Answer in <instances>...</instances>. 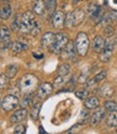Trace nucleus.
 Listing matches in <instances>:
<instances>
[{"label": "nucleus", "instance_id": "20", "mask_svg": "<svg viewBox=\"0 0 117 134\" xmlns=\"http://www.w3.org/2000/svg\"><path fill=\"white\" fill-rule=\"evenodd\" d=\"M99 106V98L96 96L93 97H89L86 98V102H85V107L88 108V109H95Z\"/></svg>", "mask_w": 117, "mask_h": 134}, {"label": "nucleus", "instance_id": "31", "mask_svg": "<svg viewBox=\"0 0 117 134\" xmlns=\"http://www.w3.org/2000/svg\"><path fill=\"white\" fill-rule=\"evenodd\" d=\"M8 83H9V78L5 75H0V89H4Z\"/></svg>", "mask_w": 117, "mask_h": 134}, {"label": "nucleus", "instance_id": "12", "mask_svg": "<svg viewBox=\"0 0 117 134\" xmlns=\"http://www.w3.org/2000/svg\"><path fill=\"white\" fill-rule=\"evenodd\" d=\"M32 11L37 15H43L44 12L46 11L45 0H36V2L33 3V7H32Z\"/></svg>", "mask_w": 117, "mask_h": 134}, {"label": "nucleus", "instance_id": "28", "mask_svg": "<svg viewBox=\"0 0 117 134\" xmlns=\"http://www.w3.org/2000/svg\"><path fill=\"white\" fill-rule=\"evenodd\" d=\"M88 94H89V92H88L87 89H81V90L75 92V95H76L79 98H81V99L87 98L88 97Z\"/></svg>", "mask_w": 117, "mask_h": 134}, {"label": "nucleus", "instance_id": "17", "mask_svg": "<svg viewBox=\"0 0 117 134\" xmlns=\"http://www.w3.org/2000/svg\"><path fill=\"white\" fill-rule=\"evenodd\" d=\"M113 93H114V89L111 85H108V83L102 86L101 89H100V94L103 97H111V96H113Z\"/></svg>", "mask_w": 117, "mask_h": 134}, {"label": "nucleus", "instance_id": "8", "mask_svg": "<svg viewBox=\"0 0 117 134\" xmlns=\"http://www.w3.org/2000/svg\"><path fill=\"white\" fill-rule=\"evenodd\" d=\"M52 24L57 29H60L66 24V15L62 11H56L52 16Z\"/></svg>", "mask_w": 117, "mask_h": 134}, {"label": "nucleus", "instance_id": "23", "mask_svg": "<svg viewBox=\"0 0 117 134\" xmlns=\"http://www.w3.org/2000/svg\"><path fill=\"white\" fill-rule=\"evenodd\" d=\"M45 4H46V11L48 12V15L53 16L57 5V0H45Z\"/></svg>", "mask_w": 117, "mask_h": 134}, {"label": "nucleus", "instance_id": "6", "mask_svg": "<svg viewBox=\"0 0 117 134\" xmlns=\"http://www.w3.org/2000/svg\"><path fill=\"white\" fill-rule=\"evenodd\" d=\"M69 42V40H68V37H67L66 34L63 32H58L56 34V36H55V41H54V43L52 46V50H53V52L55 53H60L62 50L64 49V47L67 46V43Z\"/></svg>", "mask_w": 117, "mask_h": 134}, {"label": "nucleus", "instance_id": "3", "mask_svg": "<svg viewBox=\"0 0 117 134\" xmlns=\"http://www.w3.org/2000/svg\"><path fill=\"white\" fill-rule=\"evenodd\" d=\"M75 50L76 53L81 56H85L89 49V39L85 32H79L75 39Z\"/></svg>", "mask_w": 117, "mask_h": 134}, {"label": "nucleus", "instance_id": "29", "mask_svg": "<svg viewBox=\"0 0 117 134\" xmlns=\"http://www.w3.org/2000/svg\"><path fill=\"white\" fill-rule=\"evenodd\" d=\"M30 104H31V94H26V95L24 96V98L22 99L21 106H22V108H26Z\"/></svg>", "mask_w": 117, "mask_h": 134}, {"label": "nucleus", "instance_id": "44", "mask_svg": "<svg viewBox=\"0 0 117 134\" xmlns=\"http://www.w3.org/2000/svg\"><path fill=\"white\" fill-rule=\"evenodd\" d=\"M0 19H1V13H0Z\"/></svg>", "mask_w": 117, "mask_h": 134}, {"label": "nucleus", "instance_id": "42", "mask_svg": "<svg viewBox=\"0 0 117 134\" xmlns=\"http://www.w3.org/2000/svg\"><path fill=\"white\" fill-rule=\"evenodd\" d=\"M3 2H8V1H10V0H2Z\"/></svg>", "mask_w": 117, "mask_h": 134}, {"label": "nucleus", "instance_id": "24", "mask_svg": "<svg viewBox=\"0 0 117 134\" xmlns=\"http://www.w3.org/2000/svg\"><path fill=\"white\" fill-rule=\"evenodd\" d=\"M17 70H18V67L16 65H10L8 66L6 68V71H5V76L9 78V79H12L15 77V75L17 74Z\"/></svg>", "mask_w": 117, "mask_h": 134}, {"label": "nucleus", "instance_id": "2", "mask_svg": "<svg viewBox=\"0 0 117 134\" xmlns=\"http://www.w3.org/2000/svg\"><path fill=\"white\" fill-rule=\"evenodd\" d=\"M37 22L35 21V15L32 12L27 11L22 15L21 19V27H20V31L22 34H28L31 32L32 28L37 26Z\"/></svg>", "mask_w": 117, "mask_h": 134}, {"label": "nucleus", "instance_id": "36", "mask_svg": "<svg viewBox=\"0 0 117 134\" xmlns=\"http://www.w3.org/2000/svg\"><path fill=\"white\" fill-rule=\"evenodd\" d=\"M108 20L111 22H114V23H117V11H111L107 15Z\"/></svg>", "mask_w": 117, "mask_h": 134}, {"label": "nucleus", "instance_id": "26", "mask_svg": "<svg viewBox=\"0 0 117 134\" xmlns=\"http://www.w3.org/2000/svg\"><path fill=\"white\" fill-rule=\"evenodd\" d=\"M104 108L108 111H117V103L113 100H106L104 103Z\"/></svg>", "mask_w": 117, "mask_h": 134}, {"label": "nucleus", "instance_id": "34", "mask_svg": "<svg viewBox=\"0 0 117 134\" xmlns=\"http://www.w3.org/2000/svg\"><path fill=\"white\" fill-rule=\"evenodd\" d=\"M104 34L107 36V37H112L113 34H114V29L111 25H106L105 28H104Z\"/></svg>", "mask_w": 117, "mask_h": 134}, {"label": "nucleus", "instance_id": "30", "mask_svg": "<svg viewBox=\"0 0 117 134\" xmlns=\"http://www.w3.org/2000/svg\"><path fill=\"white\" fill-rule=\"evenodd\" d=\"M64 82H66V80H64L63 76H58L54 81V87L55 88H60L64 85Z\"/></svg>", "mask_w": 117, "mask_h": 134}, {"label": "nucleus", "instance_id": "10", "mask_svg": "<svg viewBox=\"0 0 117 134\" xmlns=\"http://www.w3.org/2000/svg\"><path fill=\"white\" fill-rule=\"evenodd\" d=\"M55 34L52 32V31H46L45 34H43L42 38H41V44L45 48H48V47H52L54 41H55Z\"/></svg>", "mask_w": 117, "mask_h": 134}, {"label": "nucleus", "instance_id": "16", "mask_svg": "<svg viewBox=\"0 0 117 134\" xmlns=\"http://www.w3.org/2000/svg\"><path fill=\"white\" fill-rule=\"evenodd\" d=\"M63 52V55L66 57H69V58H72L75 54V44L72 42V41H69L67 46L64 47V49L62 50Z\"/></svg>", "mask_w": 117, "mask_h": 134}, {"label": "nucleus", "instance_id": "32", "mask_svg": "<svg viewBox=\"0 0 117 134\" xmlns=\"http://www.w3.org/2000/svg\"><path fill=\"white\" fill-rule=\"evenodd\" d=\"M14 134H26V127L24 124H18L14 130Z\"/></svg>", "mask_w": 117, "mask_h": 134}, {"label": "nucleus", "instance_id": "38", "mask_svg": "<svg viewBox=\"0 0 117 134\" xmlns=\"http://www.w3.org/2000/svg\"><path fill=\"white\" fill-rule=\"evenodd\" d=\"M39 32H40V28H39V26L37 25V26H35V27L32 28V30H31V32H30V34H31L32 36H37Z\"/></svg>", "mask_w": 117, "mask_h": 134}, {"label": "nucleus", "instance_id": "13", "mask_svg": "<svg viewBox=\"0 0 117 134\" xmlns=\"http://www.w3.org/2000/svg\"><path fill=\"white\" fill-rule=\"evenodd\" d=\"M105 40L101 36H96L93 41V50L96 53H101L102 50L104 49Z\"/></svg>", "mask_w": 117, "mask_h": 134}, {"label": "nucleus", "instance_id": "11", "mask_svg": "<svg viewBox=\"0 0 117 134\" xmlns=\"http://www.w3.org/2000/svg\"><path fill=\"white\" fill-rule=\"evenodd\" d=\"M26 117H27V109L26 108H21V109L13 113V115L10 117V121L11 123H16L24 120Z\"/></svg>", "mask_w": 117, "mask_h": 134}, {"label": "nucleus", "instance_id": "1", "mask_svg": "<svg viewBox=\"0 0 117 134\" xmlns=\"http://www.w3.org/2000/svg\"><path fill=\"white\" fill-rule=\"evenodd\" d=\"M38 83H39V80L35 75L27 74V75H24L21 78V80L18 82V88L23 93L31 94L38 87Z\"/></svg>", "mask_w": 117, "mask_h": 134}, {"label": "nucleus", "instance_id": "19", "mask_svg": "<svg viewBox=\"0 0 117 134\" xmlns=\"http://www.w3.org/2000/svg\"><path fill=\"white\" fill-rule=\"evenodd\" d=\"M106 124L110 128L117 127V111H111L106 117Z\"/></svg>", "mask_w": 117, "mask_h": 134}, {"label": "nucleus", "instance_id": "33", "mask_svg": "<svg viewBox=\"0 0 117 134\" xmlns=\"http://www.w3.org/2000/svg\"><path fill=\"white\" fill-rule=\"evenodd\" d=\"M105 77H106V71H105V70H101V71H100L99 74H97V75H96L94 79H95L97 82H99V81L103 80Z\"/></svg>", "mask_w": 117, "mask_h": 134}, {"label": "nucleus", "instance_id": "43", "mask_svg": "<svg viewBox=\"0 0 117 134\" xmlns=\"http://www.w3.org/2000/svg\"><path fill=\"white\" fill-rule=\"evenodd\" d=\"M67 134H74V133H72V132H69V133H67Z\"/></svg>", "mask_w": 117, "mask_h": 134}, {"label": "nucleus", "instance_id": "5", "mask_svg": "<svg viewBox=\"0 0 117 134\" xmlns=\"http://www.w3.org/2000/svg\"><path fill=\"white\" fill-rule=\"evenodd\" d=\"M115 47V40L112 37H108L105 40V44H104V49L102 50V52L100 53V60L102 62L106 63L110 61V58L112 57V53Z\"/></svg>", "mask_w": 117, "mask_h": 134}, {"label": "nucleus", "instance_id": "40", "mask_svg": "<svg viewBox=\"0 0 117 134\" xmlns=\"http://www.w3.org/2000/svg\"><path fill=\"white\" fill-rule=\"evenodd\" d=\"M82 0H72V2H73V4H77L79 2H81Z\"/></svg>", "mask_w": 117, "mask_h": 134}, {"label": "nucleus", "instance_id": "39", "mask_svg": "<svg viewBox=\"0 0 117 134\" xmlns=\"http://www.w3.org/2000/svg\"><path fill=\"white\" fill-rule=\"evenodd\" d=\"M40 134H47V133L43 130V128H42V127H40Z\"/></svg>", "mask_w": 117, "mask_h": 134}, {"label": "nucleus", "instance_id": "37", "mask_svg": "<svg viewBox=\"0 0 117 134\" xmlns=\"http://www.w3.org/2000/svg\"><path fill=\"white\" fill-rule=\"evenodd\" d=\"M79 81L80 82H87L88 81V74H85V72L81 74V76L79 78Z\"/></svg>", "mask_w": 117, "mask_h": 134}, {"label": "nucleus", "instance_id": "7", "mask_svg": "<svg viewBox=\"0 0 117 134\" xmlns=\"http://www.w3.org/2000/svg\"><path fill=\"white\" fill-rule=\"evenodd\" d=\"M18 105V97L13 94L6 95L2 99V108L5 111H12Z\"/></svg>", "mask_w": 117, "mask_h": 134}, {"label": "nucleus", "instance_id": "41", "mask_svg": "<svg viewBox=\"0 0 117 134\" xmlns=\"http://www.w3.org/2000/svg\"><path fill=\"white\" fill-rule=\"evenodd\" d=\"M2 107V100H1V96H0V109H1Z\"/></svg>", "mask_w": 117, "mask_h": 134}, {"label": "nucleus", "instance_id": "35", "mask_svg": "<svg viewBox=\"0 0 117 134\" xmlns=\"http://www.w3.org/2000/svg\"><path fill=\"white\" fill-rule=\"evenodd\" d=\"M20 27H21V22H20V20H18V16H16V18L14 19V21H13V23H12V29H14V30H20Z\"/></svg>", "mask_w": 117, "mask_h": 134}, {"label": "nucleus", "instance_id": "22", "mask_svg": "<svg viewBox=\"0 0 117 134\" xmlns=\"http://www.w3.org/2000/svg\"><path fill=\"white\" fill-rule=\"evenodd\" d=\"M0 13H1V19L3 20H8L11 16V13H12V7L6 3L4 4L1 9H0Z\"/></svg>", "mask_w": 117, "mask_h": 134}, {"label": "nucleus", "instance_id": "9", "mask_svg": "<svg viewBox=\"0 0 117 134\" xmlns=\"http://www.w3.org/2000/svg\"><path fill=\"white\" fill-rule=\"evenodd\" d=\"M53 86L51 85V83H48V82H44V83H42L40 87H39V89H38V91H37V96L39 97V98H44V97H46L47 95H49L53 92Z\"/></svg>", "mask_w": 117, "mask_h": 134}, {"label": "nucleus", "instance_id": "18", "mask_svg": "<svg viewBox=\"0 0 117 134\" xmlns=\"http://www.w3.org/2000/svg\"><path fill=\"white\" fill-rule=\"evenodd\" d=\"M10 39V29L6 26H0V42H8Z\"/></svg>", "mask_w": 117, "mask_h": 134}, {"label": "nucleus", "instance_id": "21", "mask_svg": "<svg viewBox=\"0 0 117 134\" xmlns=\"http://www.w3.org/2000/svg\"><path fill=\"white\" fill-rule=\"evenodd\" d=\"M11 49L14 53H20V52L25 51V50H27L28 46L23 42H20V41H16V42H13V44L11 46Z\"/></svg>", "mask_w": 117, "mask_h": 134}, {"label": "nucleus", "instance_id": "27", "mask_svg": "<svg viewBox=\"0 0 117 134\" xmlns=\"http://www.w3.org/2000/svg\"><path fill=\"white\" fill-rule=\"evenodd\" d=\"M40 108H41V104H40V103H37L35 106L32 107V110H31V118H32L33 120H37V119H38Z\"/></svg>", "mask_w": 117, "mask_h": 134}, {"label": "nucleus", "instance_id": "25", "mask_svg": "<svg viewBox=\"0 0 117 134\" xmlns=\"http://www.w3.org/2000/svg\"><path fill=\"white\" fill-rule=\"evenodd\" d=\"M70 65L68 63H64L62 64L60 67H59V69H58V74H59V76H67L68 74H70Z\"/></svg>", "mask_w": 117, "mask_h": 134}, {"label": "nucleus", "instance_id": "14", "mask_svg": "<svg viewBox=\"0 0 117 134\" xmlns=\"http://www.w3.org/2000/svg\"><path fill=\"white\" fill-rule=\"evenodd\" d=\"M104 116H105V108H99V109H97L93 116H91V118H90V123L95 125L97 123H99L100 121H101L103 118H104Z\"/></svg>", "mask_w": 117, "mask_h": 134}, {"label": "nucleus", "instance_id": "15", "mask_svg": "<svg viewBox=\"0 0 117 134\" xmlns=\"http://www.w3.org/2000/svg\"><path fill=\"white\" fill-rule=\"evenodd\" d=\"M100 12H101V8L96 3H90L87 7V13L91 19H98L100 18Z\"/></svg>", "mask_w": 117, "mask_h": 134}, {"label": "nucleus", "instance_id": "4", "mask_svg": "<svg viewBox=\"0 0 117 134\" xmlns=\"http://www.w3.org/2000/svg\"><path fill=\"white\" fill-rule=\"evenodd\" d=\"M85 18V13L81 9H76L73 12H69L66 15V26L68 27H75L80 25Z\"/></svg>", "mask_w": 117, "mask_h": 134}]
</instances>
